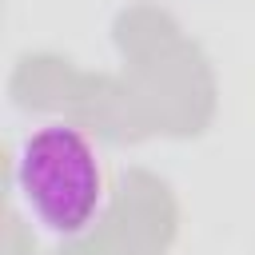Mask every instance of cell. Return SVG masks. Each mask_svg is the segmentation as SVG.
<instances>
[{"label":"cell","mask_w":255,"mask_h":255,"mask_svg":"<svg viewBox=\"0 0 255 255\" xmlns=\"http://www.w3.org/2000/svg\"><path fill=\"white\" fill-rule=\"evenodd\" d=\"M12 191L32 227L56 243L84 239L108 207V163L76 124H40L16 143Z\"/></svg>","instance_id":"6da1fadb"}]
</instances>
